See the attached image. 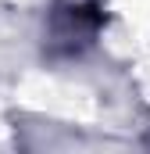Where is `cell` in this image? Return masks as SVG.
I'll return each instance as SVG.
<instances>
[{
	"label": "cell",
	"instance_id": "1",
	"mask_svg": "<svg viewBox=\"0 0 150 154\" xmlns=\"http://www.w3.org/2000/svg\"><path fill=\"white\" fill-rule=\"evenodd\" d=\"M104 22H107V14H104L100 0L57 4L54 14H50V47H54V54H64V57L79 54L82 47H89L100 36Z\"/></svg>",
	"mask_w": 150,
	"mask_h": 154
}]
</instances>
